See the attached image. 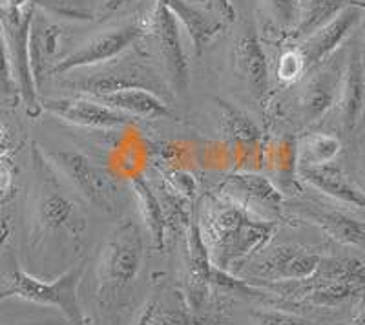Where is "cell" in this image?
<instances>
[{
    "label": "cell",
    "instance_id": "39",
    "mask_svg": "<svg viewBox=\"0 0 365 325\" xmlns=\"http://www.w3.org/2000/svg\"><path fill=\"white\" fill-rule=\"evenodd\" d=\"M241 2H243V0H232V6H234V8H236V6L241 4Z\"/></svg>",
    "mask_w": 365,
    "mask_h": 325
},
{
    "label": "cell",
    "instance_id": "8",
    "mask_svg": "<svg viewBox=\"0 0 365 325\" xmlns=\"http://www.w3.org/2000/svg\"><path fill=\"white\" fill-rule=\"evenodd\" d=\"M51 158L90 203L104 210H113L115 187L108 180V175L96 167L86 155L75 150H57Z\"/></svg>",
    "mask_w": 365,
    "mask_h": 325
},
{
    "label": "cell",
    "instance_id": "30",
    "mask_svg": "<svg viewBox=\"0 0 365 325\" xmlns=\"http://www.w3.org/2000/svg\"><path fill=\"white\" fill-rule=\"evenodd\" d=\"M276 73H278V79L283 81V83H292V81H296L305 73V63H303V57L298 48L287 50L279 57Z\"/></svg>",
    "mask_w": 365,
    "mask_h": 325
},
{
    "label": "cell",
    "instance_id": "29",
    "mask_svg": "<svg viewBox=\"0 0 365 325\" xmlns=\"http://www.w3.org/2000/svg\"><path fill=\"white\" fill-rule=\"evenodd\" d=\"M267 13L282 28H296L302 11V0H263Z\"/></svg>",
    "mask_w": 365,
    "mask_h": 325
},
{
    "label": "cell",
    "instance_id": "34",
    "mask_svg": "<svg viewBox=\"0 0 365 325\" xmlns=\"http://www.w3.org/2000/svg\"><path fill=\"white\" fill-rule=\"evenodd\" d=\"M212 2H214V6H216L225 21L232 22L236 19V8L232 6V0H212Z\"/></svg>",
    "mask_w": 365,
    "mask_h": 325
},
{
    "label": "cell",
    "instance_id": "14",
    "mask_svg": "<svg viewBox=\"0 0 365 325\" xmlns=\"http://www.w3.org/2000/svg\"><path fill=\"white\" fill-rule=\"evenodd\" d=\"M234 63H236L237 73L245 79L252 96L256 99H263L269 93L270 86L269 61H267L262 42L254 31H247L245 35L237 38Z\"/></svg>",
    "mask_w": 365,
    "mask_h": 325
},
{
    "label": "cell",
    "instance_id": "37",
    "mask_svg": "<svg viewBox=\"0 0 365 325\" xmlns=\"http://www.w3.org/2000/svg\"><path fill=\"white\" fill-rule=\"evenodd\" d=\"M351 325H365V307L361 309L360 313H358L356 316L353 318V321H351Z\"/></svg>",
    "mask_w": 365,
    "mask_h": 325
},
{
    "label": "cell",
    "instance_id": "10",
    "mask_svg": "<svg viewBox=\"0 0 365 325\" xmlns=\"http://www.w3.org/2000/svg\"><path fill=\"white\" fill-rule=\"evenodd\" d=\"M41 108L63 121L88 128H119L133 121V117L115 112L96 99H44Z\"/></svg>",
    "mask_w": 365,
    "mask_h": 325
},
{
    "label": "cell",
    "instance_id": "20",
    "mask_svg": "<svg viewBox=\"0 0 365 325\" xmlns=\"http://www.w3.org/2000/svg\"><path fill=\"white\" fill-rule=\"evenodd\" d=\"M101 105L108 106L115 112L126 113L130 117L139 119H163L170 115V108L165 100L154 92L141 90V88H130V90H117V92L101 93L93 96Z\"/></svg>",
    "mask_w": 365,
    "mask_h": 325
},
{
    "label": "cell",
    "instance_id": "4",
    "mask_svg": "<svg viewBox=\"0 0 365 325\" xmlns=\"http://www.w3.org/2000/svg\"><path fill=\"white\" fill-rule=\"evenodd\" d=\"M143 263L141 232L133 221H125L115 229L112 238L104 245L99 265L97 301L101 307H108L128 287L137 276Z\"/></svg>",
    "mask_w": 365,
    "mask_h": 325
},
{
    "label": "cell",
    "instance_id": "5",
    "mask_svg": "<svg viewBox=\"0 0 365 325\" xmlns=\"http://www.w3.org/2000/svg\"><path fill=\"white\" fill-rule=\"evenodd\" d=\"M35 15L34 2H22V0H11L8 6L0 4V26L2 35L8 44L9 58H11L13 76L17 81L19 97L24 100L26 112L29 117L38 115L41 103L37 97V86H35L31 68H29V26Z\"/></svg>",
    "mask_w": 365,
    "mask_h": 325
},
{
    "label": "cell",
    "instance_id": "21",
    "mask_svg": "<svg viewBox=\"0 0 365 325\" xmlns=\"http://www.w3.org/2000/svg\"><path fill=\"white\" fill-rule=\"evenodd\" d=\"M302 207H305L303 216L318 225L329 238L341 245L365 250V221L356 220L340 210L314 209L312 205H302Z\"/></svg>",
    "mask_w": 365,
    "mask_h": 325
},
{
    "label": "cell",
    "instance_id": "35",
    "mask_svg": "<svg viewBox=\"0 0 365 325\" xmlns=\"http://www.w3.org/2000/svg\"><path fill=\"white\" fill-rule=\"evenodd\" d=\"M130 2H133V0H104V11L106 13L117 11V9H120L123 6L130 4Z\"/></svg>",
    "mask_w": 365,
    "mask_h": 325
},
{
    "label": "cell",
    "instance_id": "13",
    "mask_svg": "<svg viewBox=\"0 0 365 325\" xmlns=\"http://www.w3.org/2000/svg\"><path fill=\"white\" fill-rule=\"evenodd\" d=\"M154 76V70L146 64L128 63L125 66L108 71V73H101L99 77H90L84 83H81L79 88L90 96H101V93L117 92V90H130V88H141V90H148V92L154 93L155 90L163 92L165 84Z\"/></svg>",
    "mask_w": 365,
    "mask_h": 325
},
{
    "label": "cell",
    "instance_id": "25",
    "mask_svg": "<svg viewBox=\"0 0 365 325\" xmlns=\"http://www.w3.org/2000/svg\"><path fill=\"white\" fill-rule=\"evenodd\" d=\"M135 325H216L210 318L203 316L197 311L190 309L187 300L178 298V304L163 305L158 300L146 304L141 318Z\"/></svg>",
    "mask_w": 365,
    "mask_h": 325
},
{
    "label": "cell",
    "instance_id": "33",
    "mask_svg": "<svg viewBox=\"0 0 365 325\" xmlns=\"http://www.w3.org/2000/svg\"><path fill=\"white\" fill-rule=\"evenodd\" d=\"M254 318H256V325H316L307 318L283 313V311H274V309L272 311H257Z\"/></svg>",
    "mask_w": 365,
    "mask_h": 325
},
{
    "label": "cell",
    "instance_id": "17",
    "mask_svg": "<svg viewBox=\"0 0 365 325\" xmlns=\"http://www.w3.org/2000/svg\"><path fill=\"white\" fill-rule=\"evenodd\" d=\"M341 77L344 76H340V71L334 68H324L309 77L299 93V110L305 121H318L336 105L340 97Z\"/></svg>",
    "mask_w": 365,
    "mask_h": 325
},
{
    "label": "cell",
    "instance_id": "15",
    "mask_svg": "<svg viewBox=\"0 0 365 325\" xmlns=\"http://www.w3.org/2000/svg\"><path fill=\"white\" fill-rule=\"evenodd\" d=\"M299 175L305 183L324 192L325 196L347 203L356 209H365V192L349 180L341 168L327 165H299Z\"/></svg>",
    "mask_w": 365,
    "mask_h": 325
},
{
    "label": "cell",
    "instance_id": "19",
    "mask_svg": "<svg viewBox=\"0 0 365 325\" xmlns=\"http://www.w3.org/2000/svg\"><path fill=\"white\" fill-rule=\"evenodd\" d=\"M221 194L240 201L245 207L265 205L269 209L278 210L283 196L272 181L262 174H230L221 183Z\"/></svg>",
    "mask_w": 365,
    "mask_h": 325
},
{
    "label": "cell",
    "instance_id": "38",
    "mask_svg": "<svg viewBox=\"0 0 365 325\" xmlns=\"http://www.w3.org/2000/svg\"><path fill=\"white\" fill-rule=\"evenodd\" d=\"M28 325H70L66 320L63 321H41V324H28Z\"/></svg>",
    "mask_w": 365,
    "mask_h": 325
},
{
    "label": "cell",
    "instance_id": "24",
    "mask_svg": "<svg viewBox=\"0 0 365 325\" xmlns=\"http://www.w3.org/2000/svg\"><path fill=\"white\" fill-rule=\"evenodd\" d=\"M58 37H61V29L53 24H48L41 15L35 13L29 26V68L35 86H38L44 77L46 64L48 58L55 53Z\"/></svg>",
    "mask_w": 365,
    "mask_h": 325
},
{
    "label": "cell",
    "instance_id": "26",
    "mask_svg": "<svg viewBox=\"0 0 365 325\" xmlns=\"http://www.w3.org/2000/svg\"><path fill=\"white\" fill-rule=\"evenodd\" d=\"M349 4H351L349 0H303L298 26L294 28V37H309L316 29L331 22Z\"/></svg>",
    "mask_w": 365,
    "mask_h": 325
},
{
    "label": "cell",
    "instance_id": "22",
    "mask_svg": "<svg viewBox=\"0 0 365 325\" xmlns=\"http://www.w3.org/2000/svg\"><path fill=\"white\" fill-rule=\"evenodd\" d=\"M130 185H132V190L135 194L143 223H145L146 230L150 234V239H152V247L155 250H163L165 249V236L168 223H166L161 201H159L154 188L150 187V183L143 175H133L132 180H130Z\"/></svg>",
    "mask_w": 365,
    "mask_h": 325
},
{
    "label": "cell",
    "instance_id": "23",
    "mask_svg": "<svg viewBox=\"0 0 365 325\" xmlns=\"http://www.w3.org/2000/svg\"><path fill=\"white\" fill-rule=\"evenodd\" d=\"M37 216L38 223L44 229H66L75 236H79L81 230H84V220L81 221L77 217V207L73 201L57 190L42 196V200L38 201Z\"/></svg>",
    "mask_w": 365,
    "mask_h": 325
},
{
    "label": "cell",
    "instance_id": "1",
    "mask_svg": "<svg viewBox=\"0 0 365 325\" xmlns=\"http://www.w3.org/2000/svg\"><path fill=\"white\" fill-rule=\"evenodd\" d=\"M197 223L212 265L228 272L263 249L276 230V221L223 194L205 201Z\"/></svg>",
    "mask_w": 365,
    "mask_h": 325
},
{
    "label": "cell",
    "instance_id": "18",
    "mask_svg": "<svg viewBox=\"0 0 365 325\" xmlns=\"http://www.w3.org/2000/svg\"><path fill=\"white\" fill-rule=\"evenodd\" d=\"M338 105H340L341 126L345 132H353L360 123L365 108V68L358 50H353L349 57L347 68L341 77Z\"/></svg>",
    "mask_w": 365,
    "mask_h": 325
},
{
    "label": "cell",
    "instance_id": "27",
    "mask_svg": "<svg viewBox=\"0 0 365 325\" xmlns=\"http://www.w3.org/2000/svg\"><path fill=\"white\" fill-rule=\"evenodd\" d=\"M221 108V121H223V132L234 141L241 145H256L262 138V132L257 128L256 123L247 115L243 110L236 108L228 100L217 99Z\"/></svg>",
    "mask_w": 365,
    "mask_h": 325
},
{
    "label": "cell",
    "instance_id": "31",
    "mask_svg": "<svg viewBox=\"0 0 365 325\" xmlns=\"http://www.w3.org/2000/svg\"><path fill=\"white\" fill-rule=\"evenodd\" d=\"M0 93H4L8 97L19 96L17 81H15V76H13L8 44H6L4 35L2 33H0Z\"/></svg>",
    "mask_w": 365,
    "mask_h": 325
},
{
    "label": "cell",
    "instance_id": "16",
    "mask_svg": "<svg viewBox=\"0 0 365 325\" xmlns=\"http://www.w3.org/2000/svg\"><path fill=\"white\" fill-rule=\"evenodd\" d=\"M158 2H161V4H165L166 8L170 9V13L175 17L178 24L187 29L192 46H194V53L197 57L203 55L208 44L225 28L223 21L208 15L200 6L192 4L190 0H158Z\"/></svg>",
    "mask_w": 365,
    "mask_h": 325
},
{
    "label": "cell",
    "instance_id": "12",
    "mask_svg": "<svg viewBox=\"0 0 365 325\" xmlns=\"http://www.w3.org/2000/svg\"><path fill=\"white\" fill-rule=\"evenodd\" d=\"M187 249H188V282H187V304L190 309L197 311L207 304L210 292V279L214 265L210 262L208 250L201 236L200 223L192 217L187 229Z\"/></svg>",
    "mask_w": 365,
    "mask_h": 325
},
{
    "label": "cell",
    "instance_id": "7",
    "mask_svg": "<svg viewBox=\"0 0 365 325\" xmlns=\"http://www.w3.org/2000/svg\"><path fill=\"white\" fill-rule=\"evenodd\" d=\"M150 33L155 38L165 64L170 86L178 96H185L190 84V68H188L187 51L182 48L181 26L178 24L170 9L158 2L150 21Z\"/></svg>",
    "mask_w": 365,
    "mask_h": 325
},
{
    "label": "cell",
    "instance_id": "6",
    "mask_svg": "<svg viewBox=\"0 0 365 325\" xmlns=\"http://www.w3.org/2000/svg\"><path fill=\"white\" fill-rule=\"evenodd\" d=\"M145 35V28L139 24H126L119 28L106 29L103 33L96 35L93 38L83 44L63 57L61 61L48 68L50 76H64L68 71L79 70V68L96 66L101 63H108L119 57L123 51L128 50L133 42Z\"/></svg>",
    "mask_w": 365,
    "mask_h": 325
},
{
    "label": "cell",
    "instance_id": "32",
    "mask_svg": "<svg viewBox=\"0 0 365 325\" xmlns=\"http://www.w3.org/2000/svg\"><path fill=\"white\" fill-rule=\"evenodd\" d=\"M34 4L50 9V11L57 13L61 17L83 19V21H90L91 19V13L88 9L79 8L75 2H66V0H35Z\"/></svg>",
    "mask_w": 365,
    "mask_h": 325
},
{
    "label": "cell",
    "instance_id": "28",
    "mask_svg": "<svg viewBox=\"0 0 365 325\" xmlns=\"http://www.w3.org/2000/svg\"><path fill=\"white\" fill-rule=\"evenodd\" d=\"M341 150L340 139L327 134L309 135L302 145V165H327Z\"/></svg>",
    "mask_w": 365,
    "mask_h": 325
},
{
    "label": "cell",
    "instance_id": "11",
    "mask_svg": "<svg viewBox=\"0 0 365 325\" xmlns=\"http://www.w3.org/2000/svg\"><path fill=\"white\" fill-rule=\"evenodd\" d=\"M324 256L302 245H279L259 263L256 274L270 282H299L311 278Z\"/></svg>",
    "mask_w": 365,
    "mask_h": 325
},
{
    "label": "cell",
    "instance_id": "36",
    "mask_svg": "<svg viewBox=\"0 0 365 325\" xmlns=\"http://www.w3.org/2000/svg\"><path fill=\"white\" fill-rule=\"evenodd\" d=\"M9 238V225H8V221H2L0 223V249L4 247V243L8 242Z\"/></svg>",
    "mask_w": 365,
    "mask_h": 325
},
{
    "label": "cell",
    "instance_id": "3",
    "mask_svg": "<svg viewBox=\"0 0 365 325\" xmlns=\"http://www.w3.org/2000/svg\"><path fill=\"white\" fill-rule=\"evenodd\" d=\"M84 269V262H79L57 279L44 282L15 265L9 274L8 287L0 291V301L19 298L31 304L58 309L70 325H96L93 318L84 314L77 294Z\"/></svg>",
    "mask_w": 365,
    "mask_h": 325
},
{
    "label": "cell",
    "instance_id": "2",
    "mask_svg": "<svg viewBox=\"0 0 365 325\" xmlns=\"http://www.w3.org/2000/svg\"><path fill=\"white\" fill-rule=\"evenodd\" d=\"M282 296L299 298L318 307H338L365 294V262L360 258H322L314 274L299 282H259Z\"/></svg>",
    "mask_w": 365,
    "mask_h": 325
},
{
    "label": "cell",
    "instance_id": "9",
    "mask_svg": "<svg viewBox=\"0 0 365 325\" xmlns=\"http://www.w3.org/2000/svg\"><path fill=\"white\" fill-rule=\"evenodd\" d=\"M360 19L361 6L349 4L331 22L316 29L314 33H311L309 37L302 38L298 50L303 57V63H305V73L318 68L329 55L334 53V50L356 28Z\"/></svg>",
    "mask_w": 365,
    "mask_h": 325
}]
</instances>
